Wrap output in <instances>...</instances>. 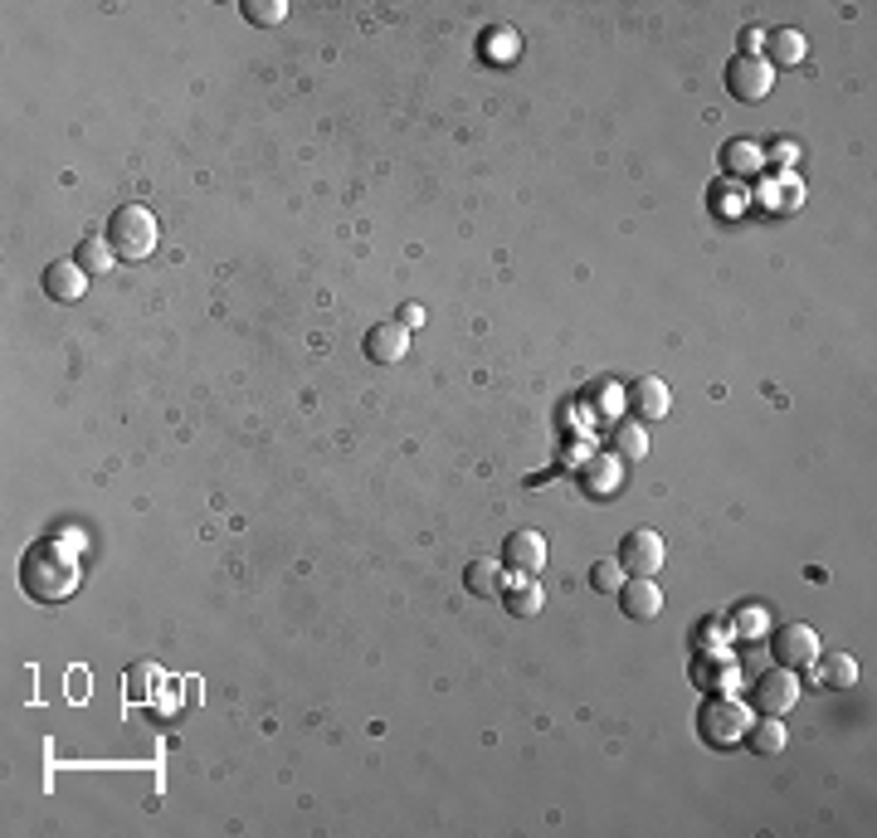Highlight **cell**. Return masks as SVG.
Masks as SVG:
<instances>
[{
	"label": "cell",
	"instance_id": "obj_1",
	"mask_svg": "<svg viewBox=\"0 0 877 838\" xmlns=\"http://www.w3.org/2000/svg\"><path fill=\"white\" fill-rule=\"evenodd\" d=\"M78 541H58V537H44L34 541L20 561V590L34 600V605H58L78 590Z\"/></svg>",
	"mask_w": 877,
	"mask_h": 838
},
{
	"label": "cell",
	"instance_id": "obj_2",
	"mask_svg": "<svg viewBox=\"0 0 877 838\" xmlns=\"http://www.w3.org/2000/svg\"><path fill=\"white\" fill-rule=\"evenodd\" d=\"M103 240L113 244L117 264H147V258L157 254L161 230H157V215H151L147 205H117Z\"/></svg>",
	"mask_w": 877,
	"mask_h": 838
},
{
	"label": "cell",
	"instance_id": "obj_3",
	"mask_svg": "<svg viewBox=\"0 0 877 838\" xmlns=\"http://www.w3.org/2000/svg\"><path fill=\"white\" fill-rule=\"evenodd\" d=\"M746 726H751V712L736 698H707L697 712V731L707 746H736V741H746Z\"/></svg>",
	"mask_w": 877,
	"mask_h": 838
},
{
	"label": "cell",
	"instance_id": "obj_4",
	"mask_svg": "<svg viewBox=\"0 0 877 838\" xmlns=\"http://www.w3.org/2000/svg\"><path fill=\"white\" fill-rule=\"evenodd\" d=\"M619 565H624V575H659L663 561H669V547H663V537L653 527H634L619 537Z\"/></svg>",
	"mask_w": 877,
	"mask_h": 838
},
{
	"label": "cell",
	"instance_id": "obj_5",
	"mask_svg": "<svg viewBox=\"0 0 877 838\" xmlns=\"http://www.w3.org/2000/svg\"><path fill=\"white\" fill-rule=\"evenodd\" d=\"M727 88H731L736 103H760V98H770V88H776V68H770L760 54H736L727 64Z\"/></svg>",
	"mask_w": 877,
	"mask_h": 838
},
{
	"label": "cell",
	"instance_id": "obj_6",
	"mask_svg": "<svg viewBox=\"0 0 877 838\" xmlns=\"http://www.w3.org/2000/svg\"><path fill=\"white\" fill-rule=\"evenodd\" d=\"M624 405H629V420L653 424L673 410V391H669V381H659V375H634V381L624 385Z\"/></svg>",
	"mask_w": 877,
	"mask_h": 838
},
{
	"label": "cell",
	"instance_id": "obj_7",
	"mask_svg": "<svg viewBox=\"0 0 877 838\" xmlns=\"http://www.w3.org/2000/svg\"><path fill=\"white\" fill-rule=\"evenodd\" d=\"M751 702L760 707L766 717H785L794 702H800V678H794V668H770V672H760L756 678V688H751Z\"/></svg>",
	"mask_w": 877,
	"mask_h": 838
},
{
	"label": "cell",
	"instance_id": "obj_8",
	"mask_svg": "<svg viewBox=\"0 0 877 838\" xmlns=\"http://www.w3.org/2000/svg\"><path fill=\"white\" fill-rule=\"evenodd\" d=\"M770 654H776L780 668H810L824 648H819V634L810 624H780V629L770 634Z\"/></svg>",
	"mask_w": 877,
	"mask_h": 838
},
{
	"label": "cell",
	"instance_id": "obj_9",
	"mask_svg": "<svg viewBox=\"0 0 877 838\" xmlns=\"http://www.w3.org/2000/svg\"><path fill=\"white\" fill-rule=\"evenodd\" d=\"M502 565L507 571H517V575H542V565H546V537L542 531H512L507 541H502Z\"/></svg>",
	"mask_w": 877,
	"mask_h": 838
},
{
	"label": "cell",
	"instance_id": "obj_10",
	"mask_svg": "<svg viewBox=\"0 0 877 838\" xmlns=\"http://www.w3.org/2000/svg\"><path fill=\"white\" fill-rule=\"evenodd\" d=\"M614 595H619V609H624L629 619H659L663 615V590L653 575H629Z\"/></svg>",
	"mask_w": 877,
	"mask_h": 838
},
{
	"label": "cell",
	"instance_id": "obj_11",
	"mask_svg": "<svg viewBox=\"0 0 877 838\" xmlns=\"http://www.w3.org/2000/svg\"><path fill=\"white\" fill-rule=\"evenodd\" d=\"M361 351H366L376 365H400L405 351H409V332L400 322H376V327H366V337H361Z\"/></svg>",
	"mask_w": 877,
	"mask_h": 838
},
{
	"label": "cell",
	"instance_id": "obj_12",
	"mask_svg": "<svg viewBox=\"0 0 877 838\" xmlns=\"http://www.w3.org/2000/svg\"><path fill=\"white\" fill-rule=\"evenodd\" d=\"M44 293H50V303H78L88 293V268L74 264V258H58V264L44 268Z\"/></svg>",
	"mask_w": 877,
	"mask_h": 838
},
{
	"label": "cell",
	"instance_id": "obj_13",
	"mask_svg": "<svg viewBox=\"0 0 877 838\" xmlns=\"http://www.w3.org/2000/svg\"><path fill=\"white\" fill-rule=\"evenodd\" d=\"M804 54H810V44H804V34L800 30H790V25H780V30H766V64L770 68H794V64H804Z\"/></svg>",
	"mask_w": 877,
	"mask_h": 838
},
{
	"label": "cell",
	"instance_id": "obj_14",
	"mask_svg": "<svg viewBox=\"0 0 877 838\" xmlns=\"http://www.w3.org/2000/svg\"><path fill=\"white\" fill-rule=\"evenodd\" d=\"M760 167H766V151H760L751 137H731L727 147H721V171H727L731 181H751V176H760Z\"/></svg>",
	"mask_w": 877,
	"mask_h": 838
},
{
	"label": "cell",
	"instance_id": "obj_15",
	"mask_svg": "<svg viewBox=\"0 0 877 838\" xmlns=\"http://www.w3.org/2000/svg\"><path fill=\"white\" fill-rule=\"evenodd\" d=\"M810 668H814V682H819L824 692H848L853 682H858V664H853L848 654H828V658L819 654Z\"/></svg>",
	"mask_w": 877,
	"mask_h": 838
},
{
	"label": "cell",
	"instance_id": "obj_16",
	"mask_svg": "<svg viewBox=\"0 0 877 838\" xmlns=\"http://www.w3.org/2000/svg\"><path fill=\"white\" fill-rule=\"evenodd\" d=\"M610 448L619 464H643V458H649V434H643L639 420H619L610 429Z\"/></svg>",
	"mask_w": 877,
	"mask_h": 838
},
{
	"label": "cell",
	"instance_id": "obj_17",
	"mask_svg": "<svg viewBox=\"0 0 877 838\" xmlns=\"http://www.w3.org/2000/svg\"><path fill=\"white\" fill-rule=\"evenodd\" d=\"M463 585H468V595H478V600H493V595H502V561L478 556V561L463 571Z\"/></svg>",
	"mask_w": 877,
	"mask_h": 838
},
{
	"label": "cell",
	"instance_id": "obj_18",
	"mask_svg": "<svg viewBox=\"0 0 877 838\" xmlns=\"http://www.w3.org/2000/svg\"><path fill=\"white\" fill-rule=\"evenodd\" d=\"M502 600H507V615L526 619V615H536V609H542V585H536L532 575H512L507 590H502Z\"/></svg>",
	"mask_w": 877,
	"mask_h": 838
},
{
	"label": "cell",
	"instance_id": "obj_19",
	"mask_svg": "<svg viewBox=\"0 0 877 838\" xmlns=\"http://www.w3.org/2000/svg\"><path fill=\"white\" fill-rule=\"evenodd\" d=\"M746 741H751L756 755H780V751H785V741H790V731H785V722H780V717H766V722H751V726H746Z\"/></svg>",
	"mask_w": 877,
	"mask_h": 838
},
{
	"label": "cell",
	"instance_id": "obj_20",
	"mask_svg": "<svg viewBox=\"0 0 877 838\" xmlns=\"http://www.w3.org/2000/svg\"><path fill=\"white\" fill-rule=\"evenodd\" d=\"M74 264H84L88 274H108V268L117 264V254H113V244H108V240H98V234H88V240L74 250Z\"/></svg>",
	"mask_w": 877,
	"mask_h": 838
},
{
	"label": "cell",
	"instance_id": "obj_21",
	"mask_svg": "<svg viewBox=\"0 0 877 838\" xmlns=\"http://www.w3.org/2000/svg\"><path fill=\"white\" fill-rule=\"evenodd\" d=\"M244 20L259 30H274L288 20V0H244Z\"/></svg>",
	"mask_w": 877,
	"mask_h": 838
},
{
	"label": "cell",
	"instance_id": "obj_22",
	"mask_svg": "<svg viewBox=\"0 0 877 838\" xmlns=\"http://www.w3.org/2000/svg\"><path fill=\"white\" fill-rule=\"evenodd\" d=\"M157 682H161L157 664H132V668H127V678H122V688H127V698H132V702H147Z\"/></svg>",
	"mask_w": 877,
	"mask_h": 838
},
{
	"label": "cell",
	"instance_id": "obj_23",
	"mask_svg": "<svg viewBox=\"0 0 877 838\" xmlns=\"http://www.w3.org/2000/svg\"><path fill=\"white\" fill-rule=\"evenodd\" d=\"M590 585L605 590V595H614V590L624 585V565H619V561H595L590 565Z\"/></svg>",
	"mask_w": 877,
	"mask_h": 838
},
{
	"label": "cell",
	"instance_id": "obj_24",
	"mask_svg": "<svg viewBox=\"0 0 877 838\" xmlns=\"http://www.w3.org/2000/svg\"><path fill=\"white\" fill-rule=\"evenodd\" d=\"M780 191H776V205L780 210H794V205H800V200H804V191H800V176H780Z\"/></svg>",
	"mask_w": 877,
	"mask_h": 838
},
{
	"label": "cell",
	"instance_id": "obj_25",
	"mask_svg": "<svg viewBox=\"0 0 877 838\" xmlns=\"http://www.w3.org/2000/svg\"><path fill=\"white\" fill-rule=\"evenodd\" d=\"M760 624H766V609H760V605H746V609H736V629H741V634H756Z\"/></svg>",
	"mask_w": 877,
	"mask_h": 838
},
{
	"label": "cell",
	"instance_id": "obj_26",
	"mask_svg": "<svg viewBox=\"0 0 877 838\" xmlns=\"http://www.w3.org/2000/svg\"><path fill=\"white\" fill-rule=\"evenodd\" d=\"M794 157H800L794 141H776V151H770V161H794Z\"/></svg>",
	"mask_w": 877,
	"mask_h": 838
}]
</instances>
